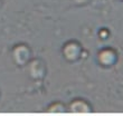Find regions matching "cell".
<instances>
[{
  "label": "cell",
  "mask_w": 123,
  "mask_h": 116,
  "mask_svg": "<svg viewBox=\"0 0 123 116\" xmlns=\"http://www.w3.org/2000/svg\"><path fill=\"white\" fill-rule=\"evenodd\" d=\"M11 55L15 64L18 66H25L31 59V50L25 44H18L12 48Z\"/></svg>",
  "instance_id": "obj_1"
},
{
  "label": "cell",
  "mask_w": 123,
  "mask_h": 116,
  "mask_svg": "<svg viewBox=\"0 0 123 116\" xmlns=\"http://www.w3.org/2000/svg\"><path fill=\"white\" fill-rule=\"evenodd\" d=\"M62 52H63V56L66 60L69 63H75L82 57L83 48H82L80 42L75 41V40H71L63 46Z\"/></svg>",
  "instance_id": "obj_2"
},
{
  "label": "cell",
  "mask_w": 123,
  "mask_h": 116,
  "mask_svg": "<svg viewBox=\"0 0 123 116\" xmlns=\"http://www.w3.org/2000/svg\"><path fill=\"white\" fill-rule=\"evenodd\" d=\"M27 65H28V73L32 79L39 81V79L44 78L46 74V65L42 59H39V58L30 59Z\"/></svg>",
  "instance_id": "obj_3"
},
{
  "label": "cell",
  "mask_w": 123,
  "mask_h": 116,
  "mask_svg": "<svg viewBox=\"0 0 123 116\" xmlns=\"http://www.w3.org/2000/svg\"><path fill=\"white\" fill-rule=\"evenodd\" d=\"M97 59H98V63H100L102 66L110 67V66L115 64V61H117V52L112 48H103L98 52Z\"/></svg>",
  "instance_id": "obj_4"
},
{
  "label": "cell",
  "mask_w": 123,
  "mask_h": 116,
  "mask_svg": "<svg viewBox=\"0 0 123 116\" xmlns=\"http://www.w3.org/2000/svg\"><path fill=\"white\" fill-rule=\"evenodd\" d=\"M68 112L71 113H91L92 106L87 100L83 98H75L68 105Z\"/></svg>",
  "instance_id": "obj_5"
},
{
  "label": "cell",
  "mask_w": 123,
  "mask_h": 116,
  "mask_svg": "<svg viewBox=\"0 0 123 116\" xmlns=\"http://www.w3.org/2000/svg\"><path fill=\"white\" fill-rule=\"evenodd\" d=\"M46 110L48 113H64L66 112V106L61 102H55V103L50 104Z\"/></svg>",
  "instance_id": "obj_6"
},
{
  "label": "cell",
  "mask_w": 123,
  "mask_h": 116,
  "mask_svg": "<svg viewBox=\"0 0 123 116\" xmlns=\"http://www.w3.org/2000/svg\"><path fill=\"white\" fill-rule=\"evenodd\" d=\"M98 35H100V37L102 39H106L109 36H110V31L107 30V29H101L100 30V32H98Z\"/></svg>",
  "instance_id": "obj_7"
},
{
  "label": "cell",
  "mask_w": 123,
  "mask_h": 116,
  "mask_svg": "<svg viewBox=\"0 0 123 116\" xmlns=\"http://www.w3.org/2000/svg\"><path fill=\"white\" fill-rule=\"evenodd\" d=\"M74 3L76 6H85V5H87L91 0H73Z\"/></svg>",
  "instance_id": "obj_8"
},
{
  "label": "cell",
  "mask_w": 123,
  "mask_h": 116,
  "mask_svg": "<svg viewBox=\"0 0 123 116\" xmlns=\"http://www.w3.org/2000/svg\"><path fill=\"white\" fill-rule=\"evenodd\" d=\"M122 1H123V0H122Z\"/></svg>",
  "instance_id": "obj_9"
}]
</instances>
